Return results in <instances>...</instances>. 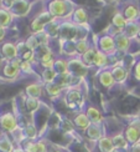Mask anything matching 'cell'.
I'll return each instance as SVG.
<instances>
[{"instance_id": "11", "label": "cell", "mask_w": 140, "mask_h": 152, "mask_svg": "<svg viewBox=\"0 0 140 152\" xmlns=\"http://www.w3.org/2000/svg\"><path fill=\"white\" fill-rule=\"evenodd\" d=\"M139 29H140V24L138 21H129L126 24V26L124 28L123 33L129 37V39H136L138 33H139Z\"/></svg>"}, {"instance_id": "20", "label": "cell", "mask_w": 140, "mask_h": 152, "mask_svg": "<svg viewBox=\"0 0 140 152\" xmlns=\"http://www.w3.org/2000/svg\"><path fill=\"white\" fill-rule=\"evenodd\" d=\"M87 116H88V118H89V121H92L94 124H98V122L102 121V115L95 107H88Z\"/></svg>"}, {"instance_id": "19", "label": "cell", "mask_w": 140, "mask_h": 152, "mask_svg": "<svg viewBox=\"0 0 140 152\" xmlns=\"http://www.w3.org/2000/svg\"><path fill=\"white\" fill-rule=\"evenodd\" d=\"M107 64H108L107 54H104L103 51H100V50H97V53H95V58H94V65L98 66V67H103Z\"/></svg>"}, {"instance_id": "41", "label": "cell", "mask_w": 140, "mask_h": 152, "mask_svg": "<svg viewBox=\"0 0 140 152\" xmlns=\"http://www.w3.org/2000/svg\"><path fill=\"white\" fill-rule=\"evenodd\" d=\"M115 1H119L120 3V1H123V0H115Z\"/></svg>"}, {"instance_id": "8", "label": "cell", "mask_w": 140, "mask_h": 152, "mask_svg": "<svg viewBox=\"0 0 140 152\" xmlns=\"http://www.w3.org/2000/svg\"><path fill=\"white\" fill-rule=\"evenodd\" d=\"M0 126L4 131H14L16 129V118L12 113L8 112L0 116Z\"/></svg>"}, {"instance_id": "13", "label": "cell", "mask_w": 140, "mask_h": 152, "mask_svg": "<svg viewBox=\"0 0 140 152\" xmlns=\"http://www.w3.org/2000/svg\"><path fill=\"white\" fill-rule=\"evenodd\" d=\"M140 125L139 124H133L130 125L128 130H126V138H128V141L130 142H135L139 140L140 137Z\"/></svg>"}, {"instance_id": "32", "label": "cell", "mask_w": 140, "mask_h": 152, "mask_svg": "<svg viewBox=\"0 0 140 152\" xmlns=\"http://www.w3.org/2000/svg\"><path fill=\"white\" fill-rule=\"evenodd\" d=\"M0 151H3V152H11L12 151L11 142L6 137L0 138Z\"/></svg>"}, {"instance_id": "36", "label": "cell", "mask_w": 140, "mask_h": 152, "mask_svg": "<svg viewBox=\"0 0 140 152\" xmlns=\"http://www.w3.org/2000/svg\"><path fill=\"white\" fill-rule=\"evenodd\" d=\"M20 70H22V71H30L31 70V64L29 61H24L22 60V64H21V69Z\"/></svg>"}, {"instance_id": "6", "label": "cell", "mask_w": 140, "mask_h": 152, "mask_svg": "<svg viewBox=\"0 0 140 152\" xmlns=\"http://www.w3.org/2000/svg\"><path fill=\"white\" fill-rule=\"evenodd\" d=\"M29 10H30L29 0H16L10 11L14 16H25L29 12Z\"/></svg>"}, {"instance_id": "27", "label": "cell", "mask_w": 140, "mask_h": 152, "mask_svg": "<svg viewBox=\"0 0 140 152\" xmlns=\"http://www.w3.org/2000/svg\"><path fill=\"white\" fill-rule=\"evenodd\" d=\"M53 67L56 69V72H60V75L66 74L68 70V62L65 60H56Z\"/></svg>"}, {"instance_id": "38", "label": "cell", "mask_w": 140, "mask_h": 152, "mask_svg": "<svg viewBox=\"0 0 140 152\" xmlns=\"http://www.w3.org/2000/svg\"><path fill=\"white\" fill-rule=\"evenodd\" d=\"M35 134H36V132H35V129L32 127V126H27V135L29 136H31V137H34L35 136Z\"/></svg>"}, {"instance_id": "35", "label": "cell", "mask_w": 140, "mask_h": 152, "mask_svg": "<svg viewBox=\"0 0 140 152\" xmlns=\"http://www.w3.org/2000/svg\"><path fill=\"white\" fill-rule=\"evenodd\" d=\"M88 135H89L92 138H98V137L100 136L99 131H98L97 129H95V127H93V126H92V127L88 129Z\"/></svg>"}, {"instance_id": "9", "label": "cell", "mask_w": 140, "mask_h": 152, "mask_svg": "<svg viewBox=\"0 0 140 152\" xmlns=\"http://www.w3.org/2000/svg\"><path fill=\"white\" fill-rule=\"evenodd\" d=\"M114 41H115V46L120 51H126L130 46V39L124 33H119L114 36Z\"/></svg>"}, {"instance_id": "30", "label": "cell", "mask_w": 140, "mask_h": 152, "mask_svg": "<svg viewBox=\"0 0 140 152\" xmlns=\"http://www.w3.org/2000/svg\"><path fill=\"white\" fill-rule=\"evenodd\" d=\"M57 76V72L53 70V69H46L45 71H43V80L46 82H52L55 80V77Z\"/></svg>"}, {"instance_id": "5", "label": "cell", "mask_w": 140, "mask_h": 152, "mask_svg": "<svg viewBox=\"0 0 140 152\" xmlns=\"http://www.w3.org/2000/svg\"><path fill=\"white\" fill-rule=\"evenodd\" d=\"M98 46L100 48V51H103L104 54H113L114 50H115V41H114V37L110 35H103L100 36Z\"/></svg>"}, {"instance_id": "33", "label": "cell", "mask_w": 140, "mask_h": 152, "mask_svg": "<svg viewBox=\"0 0 140 152\" xmlns=\"http://www.w3.org/2000/svg\"><path fill=\"white\" fill-rule=\"evenodd\" d=\"M26 106L30 111H35L37 110V107H39V101L34 97H30L27 101H26Z\"/></svg>"}, {"instance_id": "10", "label": "cell", "mask_w": 140, "mask_h": 152, "mask_svg": "<svg viewBox=\"0 0 140 152\" xmlns=\"http://www.w3.org/2000/svg\"><path fill=\"white\" fill-rule=\"evenodd\" d=\"M88 20V14L87 11L83 9V8H77L73 14H72V21L74 25H77V26H79V25H84Z\"/></svg>"}, {"instance_id": "12", "label": "cell", "mask_w": 140, "mask_h": 152, "mask_svg": "<svg viewBox=\"0 0 140 152\" xmlns=\"http://www.w3.org/2000/svg\"><path fill=\"white\" fill-rule=\"evenodd\" d=\"M12 20H14V15L11 14L10 10H6V9H0V26L3 28H9Z\"/></svg>"}, {"instance_id": "1", "label": "cell", "mask_w": 140, "mask_h": 152, "mask_svg": "<svg viewBox=\"0 0 140 152\" xmlns=\"http://www.w3.org/2000/svg\"><path fill=\"white\" fill-rule=\"evenodd\" d=\"M69 4L66 0H51L47 5V11L55 19H66L73 14L72 8H69Z\"/></svg>"}, {"instance_id": "24", "label": "cell", "mask_w": 140, "mask_h": 152, "mask_svg": "<svg viewBox=\"0 0 140 152\" xmlns=\"http://www.w3.org/2000/svg\"><path fill=\"white\" fill-rule=\"evenodd\" d=\"M74 45H76V51H77L79 55H83L87 50L89 49V45H88L86 39H78L74 42Z\"/></svg>"}, {"instance_id": "31", "label": "cell", "mask_w": 140, "mask_h": 152, "mask_svg": "<svg viewBox=\"0 0 140 152\" xmlns=\"http://www.w3.org/2000/svg\"><path fill=\"white\" fill-rule=\"evenodd\" d=\"M99 147L105 152H108V151L110 152L112 148H113V143L110 141V138H102V140L99 141Z\"/></svg>"}, {"instance_id": "17", "label": "cell", "mask_w": 140, "mask_h": 152, "mask_svg": "<svg viewBox=\"0 0 140 152\" xmlns=\"http://www.w3.org/2000/svg\"><path fill=\"white\" fill-rule=\"evenodd\" d=\"M112 75H113V77L115 81H124L126 79V70L123 67V66H120V65H117V66H114V69L112 70Z\"/></svg>"}, {"instance_id": "3", "label": "cell", "mask_w": 140, "mask_h": 152, "mask_svg": "<svg viewBox=\"0 0 140 152\" xmlns=\"http://www.w3.org/2000/svg\"><path fill=\"white\" fill-rule=\"evenodd\" d=\"M77 31H78V28L73 23H62L60 26L58 36H61L66 41H72L77 36Z\"/></svg>"}, {"instance_id": "42", "label": "cell", "mask_w": 140, "mask_h": 152, "mask_svg": "<svg viewBox=\"0 0 140 152\" xmlns=\"http://www.w3.org/2000/svg\"><path fill=\"white\" fill-rule=\"evenodd\" d=\"M0 1H3V0H0Z\"/></svg>"}, {"instance_id": "16", "label": "cell", "mask_w": 140, "mask_h": 152, "mask_svg": "<svg viewBox=\"0 0 140 152\" xmlns=\"http://www.w3.org/2000/svg\"><path fill=\"white\" fill-rule=\"evenodd\" d=\"M99 81H100V84L105 86V87H110L113 86L114 84V77H113V75H112V71H103V72H100V76H99Z\"/></svg>"}, {"instance_id": "37", "label": "cell", "mask_w": 140, "mask_h": 152, "mask_svg": "<svg viewBox=\"0 0 140 152\" xmlns=\"http://www.w3.org/2000/svg\"><path fill=\"white\" fill-rule=\"evenodd\" d=\"M134 74H135V77L140 81V61H138V62H136L135 69H134Z\"/></svg>"}, {"instance_id": "21", "label": "cell", "mask_w": 140, "mask_h": 152, "mask_svg": "<svg viewBox=\"0 0 140 152\" xmlns=\"http://www.w3.org/2000/svg\"><path fill=\"white\" fill-rule=\"evenodd\" d=\"M19 71H20V70H19V69H16L15 66H12V65L10 64V61L3 67V74L6 76V77H10V79L16 77L17 74H19Z\"/></svg>"}, {"instance_id": "18", "label": "cell", "mask_w": 140, "mask_h": 152, "mask_svg": "<svg viewBox=\"0 0 140 152\" xmlns=\"http://www.w3.org/2000/svg\"><path fill=\"white\" fill-rule=\"evenodd\" d=\"M95 53H97V50H94L93 48H89L83 55H82V61H83V64H84V65L89 66V65L94 64Z\"/></svg>"}, {"instance_id": "39", "label": "cell", "mask_w": 140, "mask_h": 152, "mask_svg": "<svg viewBox=\"0 0 140 152\" xmlns=\"http://www.w3.org/2000/svg\"><path fill=\"white\" fill-rule=\"evenodd\" d=\"M5 34H6V29L3 28V26H0V41L5 37Z\"/></svg>"}, {"instance_id": "14", "label": "cell", "mask_w": 140, "mask_h": 152, "mask_svg": "<svg viewBox=\"0 0 140 152\" xmlns=\"http://www.w3.org/2000/svg\"><path fill=\"white\" fill-rule=\"evenodd\" d=\"M126 24H128V21H126V19L124 18V15L122 14V12H115L112 19V25L115 29L123 31L124 28L126 26Z\"/></svg>"}, {"instance_id": "34", "label": "cell", "mask_w": 140, "mask_h": 152, "mask_svg": "<svg viewBox=\"0 0 140 152\" xmlns=\"http://www.w3.org/2000/svg\"><path fill=\"white\" fill-rule=\"evenodd\" d=\"M21 59L24 61H32L35 59V51H31V50H27V51H25L22 55H21Z\"/></svg>"}, {"instance_id": "29", "label": "cell", "mask_w": 140, "mask_h": 152, "mask_svg": "<svg viewBox=\"0 0 140 152\" xmlns=\"http://www.w3.org/2000/svg\"><path fill=\"white\" fill-rule=\"evenodd\" d=\"M46 90H47L48 95H51V96H57V95L61 92V86L58 84H53V82H51V84H47Z\"/></svg>"}, {"instance_id": "28", "label": "cell", "mask_w": 140, "mask_h": 152, "mask_svg": "<svg viewBox=\"0 0 140 152\" xmlns=\"http://www.w3.org/2000/svg\"><path fill=\"white\" fill-rule=\"evenodd\" d=\"M35 36L37 37V40H39L40 46H47V45H48L51 37H50V35L46 33L45 30L40 31V33H37V34H35Z\"/></svg>"}, {"instance_id": "4", "label": "cell", "mask_w": 140, "mask_h": 152, "mask_svg": "<svg viewBox=\"0 0 140 152\" xmlns=\"http://www.w3.org/2000/svg\"><path fill=\"white\" fill-rule=\"evenodd\" d=\"M0 51H1V55L6 60H14L16 58H19V51H17V46L15 45L14 42H10V41H6L3 42L1 48H0Z\"/></svg>"}, {"instance_id": "22", "label": "cell", "mask_w": 140, "mask_h": 152, "mask_svg": "<svg viewBox=\"0 0 140 152\" xmlns=\"http://www.w3.org/2000/svg\"><path fill=\"white\" fill-rule=\"evenodd\" d=\"M25 45H26V48L29 50H31V51H35V50H37L40 48V42H39V40H37V37L35 36V34H32L26 39Z\"/></svg>"}, {"instance_id": "7", "label": "cell", "mask_w": 140, "mask_h": 152, "mask_svg": "<svg viewBox=\"0 0 140 152\" xmlns=\"http://www.w3.org/2000/svg\"><path fill=\"white\" fill-rule=\"evenodd\" d=\"M122 14L124 15V18L126 19V21H136L138 18L140 16V10L139 6L135 3H129L128 5L124 8Z\"/></svg>"}, {"instance_id": "2", "label": "cell", "mask_w": 140, "mask_h": 152, "mask_svg": "<svg viewBox=\"0 0 140 152\" xmlns=\"http://www.w3.org/2000/svg\"><path fill=\"white\" fill-rule=\"evenodd\" d=\"M53 19L55 18L48 11H43L40 15H37L32 20V23H31V31H32V34H37L40 31H43L46 25L50 24Z\"/></svg>"}, {"instance_id": "26", "label": "cell", "mask_w": 140, "mask_h": 152, "mask_svg": "<svg viewBox=\"0 0 140 152\" xmlns=\"http://www.w3.org/2000/svg\"><path fill=\"white\" fill-rule=\"evenodd\" d=\"M74 122L77 126H79V127L82 129H87L88 126H89V118H88L87 115H83V113H79V115L76 117Z\"/></svg>"}, {"instance_id": "25", "label": "cell", "mask_w": 140, "mask_h": 152, "mask_svg": "<svg viewBox=\"0 0 140 152\" xmlns=\"http://www.w3.org/2000/svg\"><path fill=\"white\" fill-rule=\"evenodd\" d=\"M67 100H68V104H71V106H74V104H79L81 92L77 90H71L67 94Z\"/></svg>"}, {"instance_id": "23", "label": "cell", "mask_w": 140, "mask_h": 152, "mask_svg": "<svg viewBox=\"0 0 140 152\" xmlns=\"http://www.w3.org/2000/svg\"><path fill=\"white\" fill-rule=\"evenodd\" d=\"M26 92L30 97L37 99L41 95V86L39 84H31L26 87Z\"/></svg>"}, {"instance_id": "15", "label": "cell", "mask_w": 140, "mask_h": 152, "mask_svg": "<svg viewBox=\"0 0 140 152\" xmlns=\"http://www.w3.org/2000/svg\"><path fill=\"white\" fill-rule=\"evenodd\" d=\"M60 26H61V24L56 23V19H53L52 21L45 26V31L50 35V37H56L60 35Z\"/></svg>"}, {"instance_id": "40", "label": "cell", "mask_w": 140, "mask_h": 152, "mask_svg": "<svg viewBox=\"0 0 140 152\" xmlns=\"http://www.w3.org/2000/svg\"><path fill=\"white\" fill-rule=\"evenodd\" d=\"M135 40L140 41V29H139V33H138V36H136V39H135Z\"/></svg>"}]
</instances>
